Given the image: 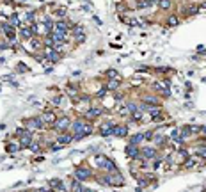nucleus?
<instances>
[{"mask_svg": "<svg viewBox=\"0 0 206 192\" xmlns=\"http://www.w3.org/2000/svg\"><path fill=\"white\" fill-rule=\"evenodd\" d=\"M69 126H71V119H69L68 116H62L60 119H57V121L53 123V130H55V132H59V134L66 132Z\"/></svg>", "mask_w": 206, "mask_h": 192, "instance_id": "nucleus-1", "label": "nucleus"}, {"mask_svg": "<svg viewBox=\"0 0 206 192\" xmlns=\"http://www.w3.org/2000/svg\"><path fill=\"white\" fill-rule=\"evenodd\" d=\"M25 125H27V128H30V130H43L44 121H43V118H41V116H36V118L27 119V121H25Z\"/></svg>", "mask_w": 206, "mask_h": 192, "instance_id": "nucleus-2", "label": "nucleus"}, {"mask_svg": "<svg viewBox=\"0 0 206 192\" xmlns=\"http://www.w3.org/2000/svg\"><path fill=\"white\" fill-rule=\"evenodd\" d=\"M89 176H91V169L89 167H78V169H75V180L85 182V180H89Z\"/></svg>", "mask_w": 206, "mask_h": 192, "instance_id": "nucleus-3", "label": "nucleus"}, {"mask_svg": "<svg viewBox=\"0 0 206 192\" xmlns=\"http://www.w3.org/2000/svg\"><path fill=\"white\" fill-rule=\"evenodd\" d=\"M126 134H128V126H126V125H114V126H112V135L126 137Z\"/></svg>", "mask_w": 206, "mask_h": 192, "instance_id": "nucleus-4", "label": "nucleus"}, {"mask_svg": "<svg viewBox=\"0 0 206 192\" xmlns=\"http://www.w3.org/2000/svg\"><path fill=\"white\" fill-rule=\"evenodd\" d=\"M73 37H75L78 43L85 41V34H84V27H82V25H76V27H73Z\"/></svg>", "mask_w": 206, "mask_h": 192, "instance_id": "nucleus-5", "label": "nucleus"}, {"mask_svg": "<svg viewBox=\"0 0 206 192\" xmlns=\"http://www.w3.org/2000/svg\"><path fill=\"white\" fill-rule=\"evenodd\" d=\"M101 167H103V169H105L107 173H116V171H117L116 164H114V162H112L110 158H107V157L103 158V162H101Z\"/></svg>", "mask_w": 206, "mask_h": 192, "instance_id": "nucleus-6", "label": "nucleus"}, {"mask_svg": "<svg viewBox=\"0 0 206 192\" xmlns=\"http://www.w3.org/2000/svg\"><path fill=\"white\" fill-rule=\"evenodd\" d=\"M71 141H73V135H71V134H66V132L59 134V137H57V142H59L60 146H66V144H69Z\"/></svg>", "mask_w": 206, "mask_h": 192, "instance_id": "nucleus-7", "label": "nucleus"}, {"mask_svg": "<svg viewBox=\"0 0 206 192\" xmlns=\"http://www.w3.org/2000/svg\"><path fill=\"white\" fill-rule=\"evenodd\" d=\"M44 57H46L48 61H52V62H57V61L60 59V53H59L57 50L50 48V50H46V52H44Z\"/></svg>", "mask_w": 206, "mask_h": 192, "instance_id": "nucleus-8", "label": "nucleus"}, {"mask_svg": "<svg viewBox=\"0 0 206 192\" xmlns=\"http://www.w3.org/2000/svg\"><path fill=\"white\" fill-rule=\"evenodd\" d=\"M126 155H128L130 158H137V157H139V146L128 144V146H126Z\"/></svg>", "mask_w": 206, "mask_h": 192, "instance_id": "nucleus-9", "label": "nucleus"}, {"mask_svg": "<svg viewBox=\"0 0 206 192\" xmlns=\"http://www.w3.org/2000/svg\"><path fill=\"white\" fill-rule=\"evenodd\" d=\"M41 118H43V121H44V125H53V123L57 121V118H55V114H53V112H50V110H48V112H44V114H43Z\"/></svg>", "mask_w": 206, "mask_h": 192, "instance_id": "nucleus-10", "label": "nucleus"}, {"mask_svg": "<svg viewBox=\"0 0 206 192\" xmlns=\"http://www.w3.org/2000/svg\"><path fill=\"white\" fill-rule=\"evenodd\" d=\"M100 114H101V109H98V107H92V109H89V110L85 112V118L92 119V118H98Z\"/></svg>", "mask_w": 206, "mask_h": 192, "instance_id": "nucleus-11", "label": "nucleus"}, {"mask_svg": "<svg viewBox=\"0 0 206 192\" xmlns=\"http://www.w3.org/2000/svg\"><path fill=\"white\" fill-rule=\"evenodd\" d=\"M84 125H85V123H84L82 119H76V121H73V123H71V126H69V128H71V130H73V132L76 134V132H82Z\"/></svg>", "mask_w": 206, "mask_h": 192, "instance_id": "nucleus-12", "label": "nucleus"}, {"mask_svg": "<svg viewBox=\"0 0 206 192\" xmlns=\"http://www.w3.org/2000/svg\"><path fill=\"white\" fill-rule=\"evenodd\" d=\"M50 189H53V191H64V183L60 182V180H52L50 182Z\"/></svg>", "mask_w": 206, "mask_h": 192, "instance_id": "nucleus-13", "label": "nucleus"}, {"mask_svg": "<svg viewBox=\"0 0 206 192\" xmlns=\"http://www.w3.org/2000/svg\"><path fill=\"white\" fill-rule=\"evenodd\" d=\"M140 153H142L144 158H153V157H155V148H144Z\"/></svg>", "mask_w": 206, "mask_h": 192, "instance_id": "nucleus-14", "label": "nucleus"}, {"mask_svg": "<svg viewBox=\"0 0 206 192\" xmlns=\"http://www.w3.org/2000/svg\"><path fill=\"white\" fill-rule=\"evenodd\" d=\"M82 182L80 180H73V183H71V191L73 192H82Z\"/></svg>", "mask_w": 206, "mask_h": 192, "instance_id": "nucleus-15", "label": "nucleus"}, {"mask_svg": "<svg viewBox=\"0 0 206 192\" xmlns=\"http://www.w3.org/2000/svg\"><path fill=\"white\" fill-rule=\"evenodd\" d=\"M140 141H144V134H137V135H133V137L130 139V144H135V146H137Z\"/></svg>", "mask_w": 206, "mask_h": 192, "instance_id": "nucleus-16", "label": "nucleus"}, {"mask_svg": "<svg viewBox=\"0 0 206 192\" xmlns=\"http://www.w3.org/2000/svg\"><path fill=\"white\" fill-rule=\"evenodd\" d=\"M144 103H148V105L151 107V105H158L160 101H158L157 98H153V96H144Z\"/></svg>", "mask_w": 206, "mask_h": 192, "instance_id": "nucleus-17", "label": "nucleus"}, {"mask_svg": "<svg viewBox=\"0 0 206 192\" xmlns=\"http://www.w3.org/2000/svg\"><path fill=\"white\" fill-rule=\"evenodd\" d=\"M171 139H173L174 142H183V139H181V135H180V132H178V130H174V132L171 134Z\"/></svg>", "mask_w": 206, "mask_h": 192, "instance_id": "nucleus-18", "label": "nucleus"}, {"mask_svg": "<svg viewBox=\"0 0 206 192\" xmlns=\"http://www.w3.org/2000/svg\"><path fill=\"white\" fill-rule=\"evenodd\" d=\"M158 7L160 9H169L171 7V0H158Z\"/></svg>", "mask_w": 206, "mask_h": 192, "instance_id": "nucleus-19", "label": "nucleus"}, {"mask_svg": "<svg viewBox=\"0 0 206 192\" xmlns=\"http://www.w3.org/2000/svg\"><path fill=\"white\" fill-rule=\"evenodd\" d=\"M105 75H107L108 78H117V71H116V69H108Z\"/></svg>", "mask_w": 206, "mask_h": 192, "instance_id": "nucleus-20", "label": "nucleus"}, {"mask_svg": "<svg viewBox=\"0 0 206 192\" xmlns=\"http://www.w3.org/2000/svg\"><path fill=\"white\" fill-rule=\"evenodd\" d=\"M119 85V82H117V78H114V80H110V84H108V89H116Z\"/></svg>", "mask_w": 206, "mask_h": 192, "instance_id": "nucleus-21", "label": "nucleus"}, {"mask_svg": "<svg viewBox=\"0 0 206 192\" xmlns=\"http://www.w3.org/2000/svg\"><path fill=\"white\" fill-rule=\"evenodd\" d=\"M149 112H151V116H153V118H158V116H160V109H157V107H153Z\"/></svg>", "mask_w": 206, "mask_h": 192, "instance_id": "nucleus-22", "label": "nucleus"}, {"mask_svg": "<svg viewBox=\"0 0 206 192\" xmlns=\"http://www.w3.org/2000/svg\"><path fill=\"white\" fill-rule=\"evenodd\" d=\"M28 148H30V150H32L34 153H39V144H37V142H32V144H30Z\"/></svg>", "mask_w": 206, "mask_h": 192, "instance_id": "nucleus-23", "label": "nucleus"}, {"mask_svg": "<svg viewBox=\"0 0 206 192\" xmlns=\"http://www.w3.org/2000/svg\"><path fill=\"white\" fill-rule=\"evenodd\" d=\"M14 151H18V146H14V144H9V146H7V153H14Z\"/></svg>", "mask_w": 206, "mask_h": 192, "instance_id": "nucleus-24", "label": "nucleus"}, {"mask_svg": "<svg viewBox=\"0 0 206 192\" xmlns=\"http://www.w3.org/2000/svg\"><path fill=\"white\" fill-rule=\"evenodd\" d=\"M21 34H23V37H30L32 30H30V28H25V30H21Z\"/></svg>", "mask_w": 206, "mask_h": 192, "instance_id": "nucleus-25", "label": "nucleus"}, {"mask_svg": "<svg viewBox=\"0 0 206 192\" xmlns=\"http://www.w3.org/2000/svg\"><path fill=\"white\" fill-rule=\"evenodd\" d=\"M176 23H178V18L171 16V18H169V25H176Z\"/></svg>", "mask_w": 206, "mask_h": 192, "instance_id": "nucleus-26", "label": "nucleus"}, {"mask_svg": "<svg viewBox=\"0 0 206 192\" xmlns=\"http://www.w3.org/2000/svg\"><path fill=\"white\" fill-rule=\"evenodd\" d=\"M197 153H199V157H203V158H206V148H201V150H199Z\"/></svg>", "mask_w": 206, "mask_h": 192, "instance_id": "nucleus-27", "label": "nucleus"}, {"mask_svg": "<svg viewBox=\"0 0 206 192\" xmlns=\"http://www.w3.org/2000/svg\"><path fill=\"white\" fill-rule=\"evenodd\" d=\"M57 16H60V18L66 16V11H64V9H59V11H57Z\"/></svg>", "mask_w": 206, "mask_h": 192, "instance_id": "nucleus-28", "label": "nucleus"}, {"mask_svg": "<svg viewBox=\"0 0 206 192\" xmlns=\"http://www.w3.org/2000/svg\"><path fill=\"white\" fill-rule=\"evenodd\" d=\"M16 68H20V71H27V66H25V64H21V62H20Z\"/></svg>", "mask_w": 206, "mask_h": 192, "instance_id": "nucleus-29", "label": "nucleus"}, {"mask_svg": "<svg viewBox=\"0 0 206 192\" xmlns=\"http://www.w3.org/2000/svg\"><path fill=\"white\" fill-rule=\"evenodd\" d=\"M105 94H107V89H103V91H100V93H98V98H105Z\"/></svg>", "mask_w": 206, "mask_h": 192, "instance_id": "nucleus-30", "label": "nucleus"}, {"mask_svg": "<svg viewBox=\"0 0 206 192\" xmlns=\"http://www.w3.org/2000/svg\"><path fill=\"white\" fill-rule=\"evenodd\" d=\"M60 101H62V96H60V98H53V103H55V105H59Z\"/></svg>", "mask_w": 206, "mask_h": 192, "instance_id": "nucleus-31", "label": "nucleus"}, {"mask_svg": "<svg viewBox=\"0 0 206 192\" xmlns=\"http://www.w3.org/2000/svg\"><path fill=\"white\" fill-rule=\"evenodd\" d=\"M82 192H94V191H92V189H85V187H84V189H82Z\"/></svg>", "mask_w": 206, "mask_h": 192, "instance_id": "nucleus-32", "label": "nucleus"}, {"mask_svg": "<svg viewBox=\"0 0 206 192\" xmlns=\"http://www.w3.org/2000/svg\"><path fill=\"white\" fill-rule=\"evenodd\" d=\"M44 192H57V191H53V189H48V191H44Z\"/></svg>", "mask_w": 206, "mask_h": 192, "instance_id": "nucleus-33", "label": "nucleus"}]
</instances>
